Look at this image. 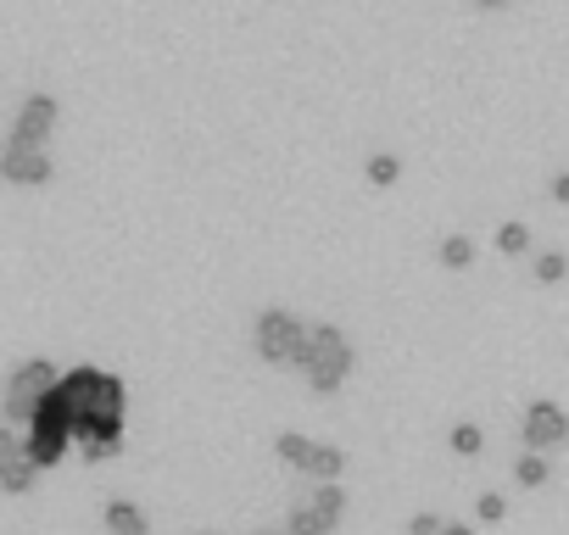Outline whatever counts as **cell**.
I'll list each match as a JSON object with an SVG mask.
<instances>
[{"mask_svg": "<svg viewBox=\"0 0 569 535\" xmlns=\"http://www.w3.org/2000/svg\"><path fill=\"white\" fill-rule=\"evenodd\" d=\"M34 474H40V463L23 452V457H0V485H7L12 496H23V491H34Z\"/></svg>", "mask_w": 569, "mask_h": 535, "instance_id": "cell-10", "label": "cell"}, {"mask_svg": "<svg viewBox=\"0 0 569 535\" xmlns=\"http://www.w3.org/2000/svg\"><path fill=\"white\" fill-rule=\"evenodd\" d=\"M475 513H480V518H486V524H502V513H508V502H502V496H497V491H486V496H480V502H475Z\"/></svg>", "mask_w": 569, "mask_h": 535, "instance_id": "cell-20", "label": "cell"}, {"mask_svg": "<svg viewBox=\"0 0 569 535\" xmlns=\"http://www.w3.org/2000/svg\"><path fill=\"white\" fill-rule=\"evenodd\" d=\"M363 179H369L375 190H391V184L402 179V157H397V151H375L369 168H363Z\"/></svg>", "mask_w": 569, "mask_h": 535, "instance_id": "cell-12", "label": "cell"}, {"mask_svg": "<svg viewBox=\"0 0 569 535\" xmlns=\"http://www.w3.org/2000/svg\"><path fill=\"white\" fill-rule=\"evenodd\" d=\"M291 535H330V524H325V518H319V513L302 502V507L291 513Z\"/></svg>", "mask_w": 569, "mask_h": 535, "instance_id": "cell-19", "label": "cell"}, {"mask_svg": "<svg viewBox=\"0 0 569 535\" xmlns=\"http://www.w3.org/2000/svg\"><path fill=\"white\" fill-rule=\"evenodd\" d=\"M62 396H68V407H73V435H79V446L84 441H107V446H118L123 452V413H129V391H123V380L118 374H101V369H73V374H62V385H57Z\"/></svg>", "mask_w": 569, "mask_h": 535, "instance_id": "cell-1", "label": "cell"}, {"mask_svg": "<svg viewBox=\"0 0 569 535\" xmlns=\"http://www.w3.org/2000/svg\"><path fill=\"white\" fill-rule=\"evenodd\" d=\"M447 446H452L458 457H480V446H486V435H480V424H452V435H447Z\"/></svg>", "mask_w": 569, "mask_h": 535, "instance_id": "cell-16", "label": "cell"}, {"mask_svg": "<svg viewBox=\"0 0 569 535\" xmlns=\"http://www.w3.org/2000/svg\"><path fill=\"white\" fill-rule=\"evenodd\" d=\"M563 274H569V256H558V251H541V256H536V280H541V285H558Z\"/></svg>", "mask_w": 569, "mask_h": 535, "instance_id": "cell-18", "label": "cell"}, {"mask_svg": "<svg viewBox=\"0 0 569 535\" xmlns=\"http://www.w3.org/2000/svg\"><path fill=\"white\" fill-rule=\"evenodd\" d=\"M552 201L569 206V173H552Z\"/></svg>", "mask_w": 569, "mask_h": 535, "instance_id": "cell-23", "label": "cell"}, {"mask_svg": "<svg viewBox=\"0 0 569 535\" xmlns=\"http://www.w3.org/2000/svg\"><path fill=\"white\" fill-rule=\"evenodd\" d=\"M441 529H447V524H441V518H436V513H413V518H408V529H402V535H441Z\"/></svg>", "mask_w": 569, "mask_h": 535, "instance_id": "cell-21", "label": "cell"}, {"mask_svg": "<svg viewBox=\"0 0 569 535\" xmlns=\"http://www.w3.org/2000/svg\"><path fill=\"white\" fill-rule=\"evenodd\" d=\"M497 251H502V256H525V251H530V229H525V223H502V229H497Z\"/></svg>", "mask_w": 569, "mask_h": 535, "instance_id": "cell-17", "label": "cell"}, {"mask_svg": "<svg viewBox=\"0 0 569 535\" xmlns=\"http://www.w3.org/2000/svg\"><path fill=\"white\" fill-rule=\"evenodd\" d=\"M273 452H279L284 463H291V468L313 474L319 485H336V480H341V468H347V452H341V446L308 441V435H297V430H284V435L273 441Z\"/></svg>", "mask_w": 569, "mask_h": 535, "instance_id": "cell-5", "label": "cell"}, {"mask_svg": "<svg viewBox=\"0 0 569 535\" xmlns=\"http://www.w3.org/2000/svg\"><path fill=\"white\" fill-rule=\"evenodd\" d=\"M302 341H308V330H302L291 313H284V307L257 313V357H262V363H273V369H297Z\"/></svg>", "mask_w": 569, "mask_h": 535, "instance_id": "cell-4", "label": "cell"}, {"mask_svg": "<svg viewBox=\"0 0 569 535\" xmlns=\"http://www.w3.org/2000/svg\"><path fill=\"white\" fill-rule=\"evenodd\" d=\"M57 129V95L51 90H34L12 123V145H46V134Z\"/></svg>", "mask_w": 569, "mask_h": 535, "instance_id": "cell-7", "label": "cell"}, {"mask_svg": "<svg viewBox=\"0 0 569 535\" xmlns=\"http://www.w3.org/2000/svg\"><path fill=\"white\" fill-rule=\"evenodd\" d=\"M480 7H508V0H480Z\"/></svg>", "mask_w": 569, "mask_h": 535, "instance_id": "cell-25", "label": "cell"}, {"mask_svg": "<svg viewBox=\"0 0 569 535\" xmlns=\"http://www.w3.org/2000/svg\"><path fill=\"white\" fill-rule=\"evenodd\" d=\"M201 535H212V529H201Z\"/></svg>", "mask_w": 569, "mask_h": 535, "instance_id": "cell-26", "label": "cell"}, {"mask_svg": "<svg viewBox=\"0 0 569 535\" xmlns=\"http://www.w3.org/2000/svg\"><path fill=\"white\" fill-rule=\"evenodd\" d=\"M513 480H519L525 491H541V485H547V457H541V452H525V457L513 463Z\"/></svg>", "mask_w": 569, "mask_h": 535, "instance_id": "cell-15", "label": "cell"}, {"mask_svg": "<svg viewBox=\"0 0 569 535\" xmlns=\"http://www.w3.org/2000/svg\"><path fill=\"white\" fill-rule=\"evenodd\" d=\"M62 385V374H57V363L51 357H29L18 374H12V385H7V424H34V413L46 407V396Z\"/></svg>", "mask_w": 569, "mask_h": 535, "instance_id": "cell-3", "label": "cell"}, {"mask_svg": "<svg viewBox=\"0 0 569 535\" xmlns=\"http://www.w3.org/2000/svg\"><path fill=\"white\" fill-rule=\"evenodd\" d=\"M469 262H475V240H469V234H447V240H441V268L463 274Z\"/></svg>", "mask_w": 569, "mask_h": 535, "instance_id": "cell-14", "label": "cell"}, {"mask_svg": "<svg viewBox=\"0 0 569 535\" xmlns=\"http://www.w3.org/2000/svg\"><path fill=\"white\" fill-rule=\"evenodd\" d=\"M441 535H475V529H469V524H447Z\"/></svg>", "mask_w": 569, "mask_h": 535, "instance_id": "cell-24", "label": "cell"}, {"mask_svg": "<svg viewBox=\"0 0 569 535\" xmlns=\"http://www.w3.org/2000/svg\"><path fill=\"white\" fill-rule=\"evenodd\" d=\"M297 369H302L308 391L330 396V391H341V385L352 380V369H358V352H352V341H347L336 324H313V330H308V341H302V357H297Z\"/></svg>", "mask_w": 569, "mask_h": 535, "instance_id": "cell-2", "label": "cell"}, {"mask_svg": "<svg viewBox=\"0 0 569 535\" xmlns=\"http://www.w3.org/2000/svg\"><path fill=\"white\" fill-rule=\"evenodd\" d=\"M79 452H84L90 463H107V457H118V446H107V441H84Z\"/></svg>", "mask_w": 569, "mask_h": 535, "instance_id": "cell-22", "label": "cell"}, {"mask_svg": "<svg viewBox=\"0 0 569 535\" xmlns=\"http://www.w3.org/2000/svg\"><path fill=\"white\" fill-rule=\"evenodd\" d=\"M525 446L530 452H547V446H563L569 441V413L558 407V402H530L525 407Z\"/></svg>", "mask_w": 569, "mask_h": 535, "instance_id": "cell-6", "label": "cell"}, {"mask_svg": "<svg viewBox=\"0 0 569 535\" xmlns=\"http://www.w3.org/2000/svg\"><path fill=\"white\" fill-rule=\"evenodd\" d=\"M68 441H79L68 424H29V457H34L40 468H57V463L68 457Z\"/></svg>", "mask_w": 569, "mask_h": 535, "instance_id": "cell-9", "label": "cell"}, {"mask_svg": "<svg viewBox=\"0 0 569 535\" xmlns=\"http://www.w3.org/2000/svg\"><path fill=\"white\" fill-rule=\"evenodd\" d=\"M0 173H7L12 184H46V179H57L46 145H7V157H0Z\"/></svg>", "mask_w": 569, "mask_h": 535, "instance_id": "cell-8", "label": "cell"}, {"mask_svg": "<svg viewBox=\"0 0 569 535\" xmlns=\"http://www.w3.org/2000/svg\"><path fill=\"white\" fill-rule=\"evenodd\" d=\"M107 529H112V535H146V513L118 496V502H107Z\"/></svg>", "mask_w": 569, "mask_h": 535, "instance_id": "cell-11", "label": "cell"}, {"mask_svg": "<svg viewBox=\"0 0 569 535\" xmlns=\"http://www.w3.org/2000/svg\"><path fill=\"white\" fill-rule=\"evenodd\" d=\"M308 507H313V513L336 529V524H341V513H347V491H341V485H319V491L308 496Z\"/></svg>", "mask_w": 569, "mask_h": 535, "instance_id": "cell-13", "label": "cell"}]
</instances>
